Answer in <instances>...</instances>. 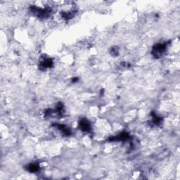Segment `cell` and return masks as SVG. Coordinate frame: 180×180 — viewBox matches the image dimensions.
Listing matches in <instances>:
<instances>
[{
  "mask_svg": "<svg viewBox=\"0 0 180 180\" xmlns=\"http://www.w3.org/2000/svg\"><path fill=\"white\" fill-rule=\"evenodd\" d=\"M53 65V61L51 59H44L40 63V68L43 69H46L51 68Z\"/></svg>",
  "mask_w": 180,
  "mask_h": 180,
  "instance_id": "2",
  "label": "cell"
},
{
  "mask_svg": "<svg viewBox=\"0 0 180 180\" xmlns=\"http://www.w3.org/2000/svg\"><path fill=\"white\" fill-rule=\"evenodd\" d=\"M166 50V44L164 43H159L153 46L152 53L154 56L156 58L160 57Z\"/></svg>",
  "mask_w": 180,
  "mask_h": 180,
  "instance_id": "1",
  "label": "cell"
},
{
  "mask_svg": "<svg viewBox=\"0 0 180 180\" xmlns=\"http://www.w3.org/2000/svg\"><path fill=\"white\" fill-rule=\"evenodd\" d=\"M38 168H39V167L36 164H30L28 167V170L32 172H35L38 171Z\"/></svg>",
  "mask_w": 180,
  "mask_h": 180,
  "instance_id": "4",
  "label": "cell"
},
{
  "mask_svg": "<svg viewBox=\"0 0 180 180\" xmlns=\"http://www.w3.org/2000/svg\"><path fill=\"white\" fill-rule=\"evenodd\" d=\"M80 129L84 132H88L90 129V124L87 120H82L80 123Z\"/></svg>",
  "mask_w": 180,
  "mask_h": 180,
  "instance_id": "3",
  "label": "cell"
}]
</instances>
